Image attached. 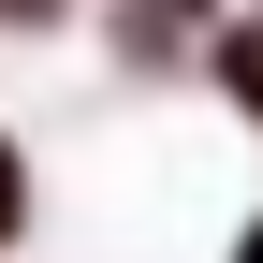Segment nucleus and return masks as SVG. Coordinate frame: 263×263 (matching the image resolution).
<instances>
[{"instance_id":"nucleus-1","label":"nucleus","mask_w":263,"mask_h":263,"mask_svg":"<svg viewBox=\"0 0 263 263\" xmlns=\"http://www.w3.org/2000/svg\"><path fill=\"white\" fill-rule=\"evenodd\" d=\"M15 219H29V190H15V146H0V234H15Z\"/></svg>"},{"instance_id":"nucleus-4","label":"nucleus","mask_w":263,"mask_h":263,"mask_svg":"<svg viewBox=\"0 0 263 263\" xmlns=\"http://www.w3.org/2000/svg\"><path fill=\"white\" fill-rule=\"evenodd\" d=\"M161 15H205V0H161Z\"/></svg>"},{"instance_id":"nucleus-3","label":"nucleus","mask_w":263,"mask_h":263,"mask_svg":"<svg viewBox=\"0 0 263 263\" xmlns=\"http://www.w3.org/2000/svg\"><path fill=\"white\" fill-rule=\"evenodd\" d=\"M0 15H59V0H0Z\"/></svg>"},{"instance_id":"nucleus-2","label":"nucleus","mask_w":263,"mask_h":263,"mask_svg":"<svg viewBox=\"0 0 263 263\" xmlns=\"http://www.w3.org/2000/svg\"><path fill=\"white\" fill-rule=\"evenodd\" d=\"M234 263H263V219H249V234H234Z\"/></svg>"}]
</instances>
